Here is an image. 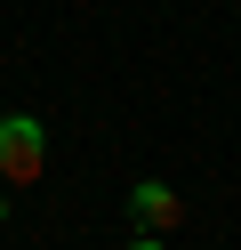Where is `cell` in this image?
Masks as SVG:
<instances>
[{
  "label": "cell",
  "instance_id": "obj_1",
  "mask_svg": "<svg viewBox=\"0 0 241 250\" xmlns=\"http://www.w3.org/2000/svg\"><path fill=\"white\" fill-rule=\"evenodd\" d=\"M48 169V121L0 113V186H32Z\"/></svg>",
  "mask_w": 241,
  "mask_h": 250
},
{
  "label": "cell",
  "instance_id": "obj_2",
  "mask_svg": "<svg viewBox=\"0 0 241 250\" xmlns=\"http://www.w3.org/2000/svg\"><path fill=\"white\" fill-rule=\"evenodd\" d=\"M177 226H185V194H177V186H161V178H145L137 194H129V234L161 242V234H177Z\"/></svg>",
  "mask_w": 241,
  "mask_h": 250
},
{
  "label": "cell",
  "instance_id": "obj_3",
  "mask_svg": "<svg viewBox=\"0 0 241 250\" xmlns=\"http://www.w3.org/2000/svg\"><path fill=\"white\" fill-rule=\"evenodd\" d=\"M129 250H161V242H145V234H129Z\"/></svg>",
  "mask_w": 241,
  "mask_h": 250
},
{
  "label": "cell",
  "instance_id": "obj_4",
  "mask_svg": "<svg viewBox=\"0 0 241 250\" xmlns=\"http://www.w3.org/2000/svg\"><path fill=\"white\" fill-rule=\"evenodd\" d=\"M0 210H8V186H0Z\"/></svg>",
  "mask_w": 241,
  "mask_h": 250
}]
</instances>
